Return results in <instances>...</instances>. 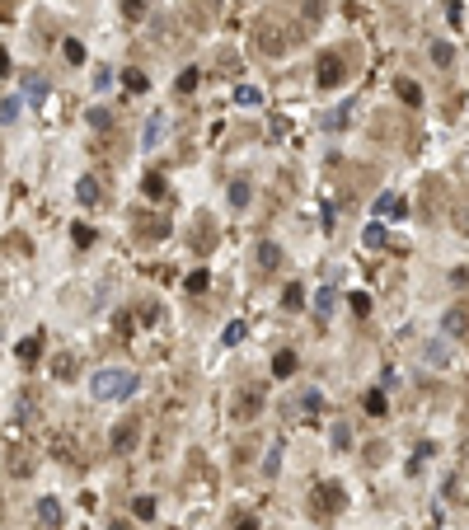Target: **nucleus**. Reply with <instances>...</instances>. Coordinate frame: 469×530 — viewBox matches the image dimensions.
<instances>
[{
  "label": "nucleus",
  "instance_id": "nucleus-28",
  "mask_svg": "<svg viewBox=\"0 0 469 530\" xmlns=\"http://www.w3.org/2000/svg\"><path fill=\"white\" fill-rule=\"evenodd\" d=\"M235 104L254 108V104H263V94H259V89H254V85H239V89H235Z\"/></svg>",
  "mask_w": 469,
  "mask_h": 530
},
{
  "label": "nucleus",
  "instance_id": "nucleus-45",
  "mask_svg": "<svg viewBox=\"0 0 469 530\" xmlns=\"http://www.w3.org/2000/svg\"><path fill=\"white\" fill-rule=\"evenodd\" d=\"M0 76H10V52L0 47Z\"/></svg>",
  "mask_w": 469,
  "mask_h": 530
},
{
  "label": "nucleus",
  "instance_id": "nucleus-18",
  "mask_svg": "<svg viewBox=\"0 0 469 530\" xmlns=\"http://www.w3.org/2000/svg\"><path fill=\"white\" fill-rule=\"evenodd\" d=\"M296 408H301L305 418H314V413L324 408V395H319V390H301V399H296Z\"/></svg>",
  "mask_w": 469,
  "mask_h": 530
},
{
  "label": "nucleus",
  "instance_id": "nucleus-44",
  "mask_svg": "<svg viewBox=\"0 0 469 530\" xmlns=\"http://www.w3.org/2000/svg\"><path fill=\"white\" fill-rule=\"evenodd\" d=\"M305 14H310V19H319V14H324V5H319V0H305Z\"/></svg>",
  "mask_w": 469,
  "mask_h": 530
},
{
  "label": "nucleus",
  "instance_id": "nucleus-39",
  "mask_svg": "<svg viewBox=\"0 0 469 530\" xmlns=\"http://www.w3.org/2000/svg\"><path fill=\"white\" fill-rule=\"evenodd\" d=\"M66 61H71V66H80V61H85V43H76V38H71V43H66Z\"/></svg>",
  "mask_w": 469,
  "mask_h": 530
},
{
  "label": "nucleus",
  "instance_id": "nucleus-6",
  "mask_svg": "<svg viewBox=\"0 0 469 530\" xmlns=\"http://www.w3.org/2000/svg\"><path fill=\"white\" fill-rule=\"evenodd\" d=\"M136 437H141V423H136V418H122V423L113 427V437H108L113 455H127V451H136Z\"/></svg>",
  "mask_w": 469,
  "mask_h": 530
},
{
  "label": "nucleus",
  "instance_id": "nucleus-26",
  "mask_svg": "<svg viewBox=\"0 0 469 530\" xmlns=\"http://www.w3.org/2000/svg\"><path fill=\"white\" fill-rule=\"evenodd\" d=\"M394 89H399V99H404V104H422V89H417V85H413V80H399V85H394Z\"/></svg>",
  "mask_w": 469,
  "mask_h": 530
},
{
  "label": "nucleus",
  "instance_id": "nucleus-43",
  "mask_svg": "<svg viewBox=\"0 0 469 530\" xmlns=\"http://www.w3.org/2000/svg\"><path fill=\"white\" fill-rule=\"evenodd\" d=\"M235 530H259V516H239V521H235Z\"/></svg>",
  "mask_w": 469,
  "mask_h": 530
},
{
  "label": "nucleus",
  "instance_id": "nucleus-33",
  "mask_svg": "<svg viewBox=\"0 0 469 530\" xmlns=\"http://www.w3.org/2000/svg\"><path fill=\"white\" fill-rule=\"evenodd\" d=\"M89 127H99V132L113 127V113H108V108H89Z\"/></svg>",
  "mask_w": 469,
  "mask_h": 530
},
{
  "label": "nucleus",
  "instance_id": "nucleus-24",
  "mask_svg": "<svg viewBox=\"0 0 469 530\" xmlns=\"http://www.w3.org/2000/svg\"><path fill=\"white\" fill-rule=\"evenodd\" d=\"M38 352H43V333H33V338H24V343L14 347V357H19V362H33Z\"/></svg>",
  "mask_w": 469,
  "mask_h": 530
},
{
  "label": "nucleus",
  "instance_id": "nucleus-17",
  "mask_svg": "<svg viewBox=\"0 0 469 530\" xmlns=\"http://www.w3.org/2000/svg\"><path fill=\"white\" fill-rule=\"evenodd\" d=\"M122 85H127L131 94H146V89H151V76L136 71V66H127V71H122Z\"/></svg>",
  "mask_w": 469,
  "mask_h": 530
},
{
  "label": "nucleus",
  "instance_id": "nucleus-20",
  "mask_svg": "<svg viewBox=\"0 0 469 530\" xmlns=\"http://www.w3.org/2000/svg\"><path fill=\"white\" fill-rule=\"evenodd\" d=\"M249 202H254V188L244 184V179H239V184H230V207H235V212H244Z\"/></svg>",
  "mask_w": 469,
  "mask_h": 530
},
{
  "label": "nucleus",
  "instance_id": "nucleus-37",
  "mask_svg": "<svg viewBox=\"0 0 469 530\" xmlns=\"http://www.w3.org/2000/svg\"><path fill=\"white\" fill-rule=\"evenodd\" d=\"M347 300H352V310H357V315H371V296H366V291H352Z\"/></svg>",
  "mask_w": 469,
  "mask_h": 530
},
{
  "label": "nucleus",
  "instance_id": "nucleus-16",
  "mask_svg": "<svg viewBox=\"0 0 469 530\" xmlns=\"http://www.w3.org/2000/svg\"><path fill=\"white\" fill-rule=\"evenodd\" d=\"M375 212L380 216H404V197H399V192H380V197H375Z\"/></svg>",
  "mask_w": 469,
  "mask_h": 530
},
{
  "label": "nucleus",
  "instance_id": "nucleus-8",
  "mask_svg": "<svg viewBox=\"0 0 469 530\" xmlns=\"http://www.w3.org/2000/svg\"><path fill=\"white\" fill-rule=\"evenodd\" d=\"M33 470H38V455H33V451H24V446L10 451V474H14V478H28Z\"/></svg>",
  "mask_w": 469,
  "mask_h": 530
},
{
  "label": "nucleus",
  "instance_id": "nucleus-34",
  "mask_svg": "<svg viewBox=\"0 0 469 530\" xmlns=\"http://www.w3.org/2000/svg\"><path fill=\"white\" fill-rule=\"evenodd\" d=\"M131 511H136V521H151V516H155V503H151V498H136Z\"/></svg>",
  "mask_w": 469,
  "mask_h": 530
},
{
  "label": "nucleus",
  "instance_id": "nucleus-2",
  "mask_svg": "<svg viewBox=\"0 0 469 530\" xmlns=\"http://www.w3.org/2000/svg\"><path fill=\"white\" fill-rule=\"evenodd\" d=\"M141 390V375L127 371V366H104V371H94L89 380V395L104 399V404H118V399H131Z\"/></svg>",
  "mask_w": 469,
  "mask_h": 530
},
{
  "label": "nucleus",
  "instance_id": "nucleus-4",
  "mask_svg": "<svg viewBox=\"0 0 469 530\" xmlns=\"http://www.w3.org/2000/svg\"><path fill=\"white\" fill-rule=\"evenodd\" d=\"M342 503H347V498H342V488H338V483H319V488L310 493V511L319 516V521L338 516V511H342Z\"/></svg>",
  "mask_w": 469,
  "mask_h": 530
},
{
  "label": "nucleus",
  "instance_id": "nucleus-46",
  "mask_svg": "<svg viewBox=\"0 0 469 530\" xmlns=\"http://www.w3.org/2000/svg\"><path fill=\"white\" fill-rule=\"evenodd\" d=\"M108 530H131V526H122V521H113V526H108Z\"/></svg>",
  "mask_w": 469,
  "mask_h": 530
},
{
  "label": "nucleus",
  "instance_id": "nucleus-14",
  "mask_svg": "<svg viewBox=\"0 0 469 530\" xmlns=\"http://www.w3.org/2000/svg\"><path fill=\"white\" fill-rule=\"evenodd\" d=\"M141 192H146L151 202H164V192H169V184H164V174H146V179H141Z\"/></svg>",
  "mask_w": 469,
  "mask_h": 530
},
{
  "label": "nucleus",
  "instance_id": "nucleus-35",
  "mask_svg": "<svg viewBox=\"0 0 469 530\" xmlns=\"http://www.w3.org/2000/svg\"><path fill=\"white\" fill-rule=\"evenodd\" d=\"M460 483H465L460 474H450V478H446V488H441V493L450 498V503H460V498H465V493H460Z\"/></svg>",
  "mask_w": 469,
  "mask_h": 530
},
{
  "label": "nucleus",
  "instance_id": "nucleus-19",
  "mask_svg": "<svg viewBox=\"0 0 469 530\" xmlns=\"http://www.w3.org/2000/svg\"><path fill=\"white\" fill-rule=\"evenodd\" d=\"M334 305H338V291H334V287H324V291L314 296V315H319V319L334 315Z\"/></svg>",
  "mask_w": 469,
  "mask_h": 530
},
{
  "label": "nucleus",
  "instance_id": "nucleus-36",
  "mask_svg": "<svg viewBox=\"0 0 469 530\" xmlns=\"http://www.w3.org/2000/svg\"><path fill=\"white\" fill-rule=\"evenodd\" d=\"M14 118H19V99H5V104H0V122H5V127H10V122H14Z\"/></svg>",
  "mask_w": 469,
  "mask_h": 530
},
{
  "label": "nucleus",
  "instance_id": "nucleus-31",
  "mask_svg": "<svg viewBox=\"0 0 469 530\" xmlns=\"http://www.w3.org/2000/svg\"><path fill=\"white\" fill-rule=\"evenodd\" d=\"M432 61H437V66H450V61H455V47H450V43H432Z\"/></svg>",
  "mask_w": 469,
  "mask_h": 530
},
{
  "label": "nucleus",
  "instance_id": "nucleus-11",
  "mask_svg": "<svg viewBox=\"0 0 469 530\" xmlns=\"http://www.w3.org/2000/svg\"><path fill=\"white\" fill-rule=\"evenodd\" d=\"M52 375H56V380H76V352H56V357H52Z\"/></svg>",
  "mask_w": 469,
  "mask_h": 530
},
{
  "label": "nucleus",
  "instance_id": "nucleus-38",
  "mask_svg": "<svg viewBox=\"0 0 469 530\" xmlns=\"http://www.w3.org/2000/svg\"><path fill=\"white\" fill-rule=\"evenodd\" d=\"M188 291H193V296L207 291V272H202V267H197V272H188Z\"/></svg>",
  "mask_w": 469,
  "mask_h": 530
},
{
  "label": "nucleus",
  "instance_id": "nucleus-42",
  "mask_svg": "<svg viewBox=\"0 0 469 530\" xmlns=\"http://www.w3.org/2000/svg\"><path fill=\"white\" fill-rule=\"evenodd\" d=\"M141 319H146V324H155V319H160V305H155V300H151V305H141Z\"/></svg>",
  "mask_w": 469,
  "mask_h": 530
},
{
  "label": "nucleus",
  "instance_id": "nucleus-9",
  "mask_svg": "<svg viewBox=\"0 0 469 530\" xmlns=\"http://www.w3.org/2000/svg\"><path fill=\"white\" fill-rule=\"evenodd\" d=\"M441 329H446V338H465V305L460 300L441 315Z\"/></svg>",
  "mask_w": 469,
  "mask_h": 530
},
{
  "label": "nucleus",
  "instance_id": "nucleus-3",
  "mask_svg": "<svg viewBox=\"0 0 469 530\" xmlns=\"http://www.w3.org/2000/svg\"><path fill=\"white\" fill-rule=\"evenodd\" d=\"M263 404H268V395H263V385H239L230 399V418L235 423H249V418H259Z\"/></svg>",
  "mask_w": 469,
  "mask_h": 530
},
{
  "label": "nucleus",
  "instance_id": "nucleus-22",
  "mask_svg": "<svg viewBox=\"0 0 469 530\" xmlns=\"http://www.w3.org/2000/svg\"><path fill=\"white\" fill-rule=\"evenodd\" d=\"M366 413H371V418H385V413H390V399H385V390H371V395H366Z\"/></svg>",
  "mask_w": 469,
  "mask_h": 530
},
{
  "label": "nucleus",
  "instance_id": "nucleus-41",
  "mask_svg": "<svg viewBox=\"0 0 469 530\" xmlns=\"http://www.w3.org/2000/svg\"><path fill=\"white\" fill-rule=\"evenodd\" d=\"M366 244H371V249H375V244H385V225H380V221H375V225H366Z\"/></svg>",
  "mask_w": 469,
  "mask_h": 530
},
{
  "label": "nucleus",
  "instance_id": "nucleus-40",
  "mask_svg": "<svg viewBox=\"0 0 469 530\" xmlns=\"http://www.w3.org/2000/svg\"><path fill=\"white\" fill-rule=\"evenodd\" d=\"M71 235H76V249H89V244H94V230H89V225H76Z\"/></svg>",
  "mask_w": 469,
  "mask_h": 530
},
{
  "label": "nucleus",
  "instance_id": "nucleus-7",
  "mask_svg": "<svg viewBox=\"0 0 469 530\" xmlns=\"http://www.w3.org/2000/svg\"><path fill=\"white\" fill-rule=\"evenodd\" d=\"M160 141H164V113H151L146 127H141V146H146V151H160Z\"/></svg>",
  "mask_w": 469,
  "mask_h": 530
},
{
  "label": "nucleus",
  "instance_id": "nucleus-1",
  "mask_svg": "<svg viewBox=\"0 0 469 530\" xmlns=\"http://www.w3.org/2000/svg\"><path fill=\"white\" fill-rule=\"evenodd\" d=\"M291 43H296V28L282 19V14H259L254 19V47L263 56H287Z\"/></svg>",
  "mask_w": 469,
  "mask_h": 530
},
{
  "label": "nucleus",
  "instance_id": "nucleus-21",
  "mask_svg": "<svg viewBox=\"0 0 469 530\" xmlns=\"http://www.w3.org/2000/svg\"><path fill=\"white\" fill-rule=\"evenodd\" d=\"M197 80H202V71H197V66H183L179 80H174V89H179V94H193V89H197Z\"/></svg>",
  "mask_w": 469,
  "mask_h": 530
},
{
  "label": "nucleus",
  "instance_id": "nucleus-5",
  "mask_svg": "<svg viewBox=\"0 0 469 530\" xmlns=\"http://www.w3.org/2000/svg\"><path fill=\"white\" fill-rule=\"evenodd\" d=\"M314 80H319V89H338L342 80H347L342 56L338 52H319V61H314Z\"/></svg>",
  "mask_w": 469,
  "mask_h": 530
},
{
  "label": "nucleus",
  "instance_id": "nucleus-15",
  "mask_svg": "<svg viewBox=\"0 0 469 530\" xmlns=\"http://www.w3.org/2000/svg\"><path fill=\"white\" fill-rule=\"evenodd\" d=\"M76 197L85 202V207H94V202H99V179H94V174H85V179L76 184Z\"/></svg>",
  "mask_w": 469,
  "mask_h": 530
},
{
  "label": "nucleus",
  "instance_id": "nucleus-32",
  "mask_svg": "<svg viewBox=\"0 0 469 530\" xmlns=\"http://www.w3.org/2000/svg\"><path fill=\"white\" fill-rule=\"evenodd\" d=\"M347 446H352V427L338 423V427H334V451H347Z\"/></svg>",
  "mask_w": 469,
  "mask_h": 530
},
{
  "label": "nucleus",
  "instance_id": "nucleus-13",
  "mask_svg": "<svg viewBox=\"0 0 469 530\" xmlns=\"http://www.w3.org/2000/svg\"><path fill=\"white\" fill-rule=\"evenodd\" d=\"M38 521L43 526H61V503L56 498H38Z\"/></svg>",
  "mask_w": 469,
  "mask_h": 530
},
{
  "label": "nucleus",
  "instance_id": "nucleus-10",
  "mask_svg": "<svg viewBox=\"0 0 469 530\" xmlns=\"http://www.w3.org/2000/svg\"><path fill=\"white\" fill-rule=\"evenodd\" d=\"M259 267H263V272H277V267H282V249H277L272 239H263V244H259Z\"/></svg>",
  "mask_w": 469,
  "mask_h": 530
},
{
  "label": "nucleus",
  "instance_id": "nucleus-23",
  "mask_svg": "<svg viewBox=\"0 0 469 530\" xmlns=\"http://www.w3.org/2000/svg\"><path fill=\"white\" fill-rule=\"evenodd\" d=\"M24 94H28V104H43V99H47V80H43V76H28L24 80Z\"/></svg>",
  "mask_w": 469,
  "mask_h": 530
},
{
  "label": "nucleus",
  "instance_id": "nucleus-29",
  "mask_svg": "<svg viewBox=\"0 0 469 530\" xmlns=\"http://www.w3.org/2000/svg\"><path fill=\"white\" fill-rule=\"evenodd\" d=\"M122 14L127 19H146L151 14V0H122Z\"/></svg>",
  "mask_w": 469,
  "mask_h": 530
},
{
  "label": "nucleus",
  "instance_id": "nucleus-12",
  "mask_svg": "<svg viewBox=\"0 0 469 530\" xmlns=\"http://www.w3.org/2000/svg\"><path fill=\"white\" fill-rule=\"evenodd\" d=\"M272 375H277V380H287V375H296V352H291V347H282V352L272 357Z\"/></svg>",
  "mask_w": 469,
  "mask_h": 530
},
{
  "label": "nucleus",
  "instance_id": "nucleus-25",
  "mask_svg": "<svg viewBox=\"0 0 469 530\" xmlns=\"http://www.w3.org/2000/svg\"><path fill=\"white\" fill-rule=\"evenodd\" d=\"M446 19H450V28L460 33V28H465V0H446Z\"/></svg>",
  "mask_w": 469,
  "mask_h": 530
},
{
  "label": "nucleus",
  "instance_id": "nucleus-30",
  "mask_svg": "<svg viewBox=\"0 0 469 530\" xmlns=\"http://www.w3.org/2000/svg\"><path fill=\"white\" fill-rule=\"evenodd\" d=\"M244 333H249V324H244V319H230V324H226V343H244Z\"/></svg>",
  "mask_w": 469,
  "mask_h": 530
},
{
  "label": "nucleus",
  "instance_id": "nucleus-27",
  "mask_svg": "<svg viewBox=\"0 0 469 530\" xmlns=\"http://www.w3.org/2000/svg\"><path fill=\"white\" fill-rule=\"evenodd\" d=\"M282 305H287V310H301V305H305V291H301V282H291L287 291H282Z\"/></svg>",
  "mask_w": 469,
  "mask_h": 530
}]
</instances>
